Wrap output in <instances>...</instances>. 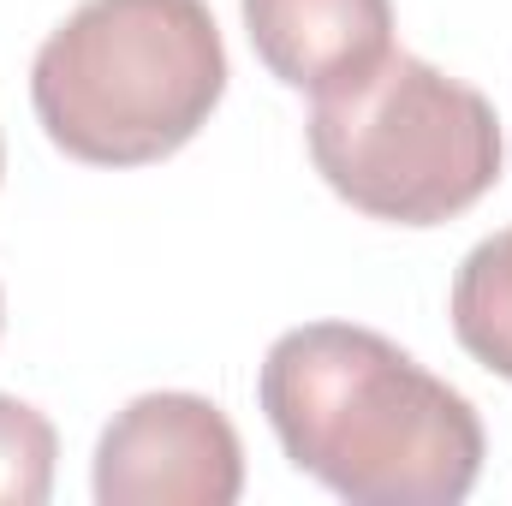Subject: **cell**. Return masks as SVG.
<instances>
[{
    "instance_id": "8",
    "label": "cell",
    "mask_w": 512,
    "mask_h": 506,
    "mask_svg": "<svg viewBox=\"0 0 512 506\" xmlns=\"http://www.w3.org/2000/svg\"><path fill=\"white\" fill-rule=\"evenodd\" d=\"M0 328H6V298H0Z\"/></svg>"
},
{
    "instance_id": "1",
    "label": "cell",
    "mask_w": 512,
    "mask_h": 506,
    "mask_svg": "<svg viewBox=\"0 0 512 506\" xmlns=\"http://www.w3.org/2000/svg\"><path fill=\"white\" fill-rule=\"evenodd\" d=\"M256 399L280 453L352 506H459L483 477L477 405L376 328H286Z\"/></svg>"
},
{
    "instance_id": "9",
    "label": "cell",
    "mask_w": 512,
    "mask_h": 506,
    "mask_svg": "<svg viewBox=\"0 0 512 506\" xmlns=\"http://www.w3.org/2000/svg\"><path fill=\"white\" fill-rule=\"evenodd\" d=\"M0 173H6V149H0Z\"/></svg>"
},
{
    "instance_id": "6",
    "label": "cell",
    "mask_w": 512,
    "mask_h": 506,
    "mask_svg": "<svg viewBox=\"0 0 512 506\" xmlns=\"http://www.w3.org/2000/svg\"><path fill=\"white\" fill-rule=\"evenodd\" d=\"M447 316H453L459 346L489 376L512 381V227L489 233L483 245L465 251L459 274H453Z\"/></svg>"
},
{
    "instance_id": "7",
    "label": "cell",
    "mask_w": 512,
    "mask_h": 506,
    "mask_svg": "<svg viewBox=\"0 0 512 506\" xmlns=\"http://www.w3.org/2000/svg\"><path fill=\"white\" fill-rule=\"evenodd\" d=\"M54 459L60 435L30 405L0 393V506H42L54 495Z\"/></svg>"
},
{
    "instance_id": "3",
    "label": "cell",
    "mask_w": 512,
    "mask_h": 506,
    "mask_svg": "<svg viewBox=\"0 0 512 506\" xmlns=\"http://www.w3.org/2000/svg\"><path fill=\"white\" fill-rule=\"evenodd\" d=\"M304 137L328 191L387 227H441L477 209L507 161L495 102L405 48L352 90L310 96Z\"/></svg>"
},
{
    "instance_id": "2",
    "label": "cell",
    "mask_w": 512,
    "mask_h": 506,
    "mask_svg": "<svg viewBox=\"0 0 512 506\" xmlns=\"http://www.w3.org/2000/svg\"><path fill=\"white\" fill-rule=\"evenodd\" d=\"M227 96V42L209 0H84L36 48L30 108L84 167L179 155Z\"/></svg>"
},
{
    "instance_id": "4",
    "label": "cell",
    "mask_w": 512,
    "mask_h": 506,
    "mask_svg": "<svg viewBox=\"0 0 512 506\" xmlns=\"http://www.w3.org/2000/svg\"><path fill=\"white\" fill-rule=\"evenodd\" d=\"M102 506H233L245 495V441L203 393H137L96 441Z\"/></svg>"
},
{
    "instance_id": "5",
    "label": "cell",
    "mask_w": 512,
    "mask_h": 506,
    "mask_svg": "<svg viewBox=\"0 0 512 506\" xmlns=\"http://www.w3.org/2000/svg\"><path fill=\"white\" fill-rule=\"evenodd\" d=\"M245 36L268 78L334 96L393 54V0H239Z\"/></svg>"
}]
</instances>
